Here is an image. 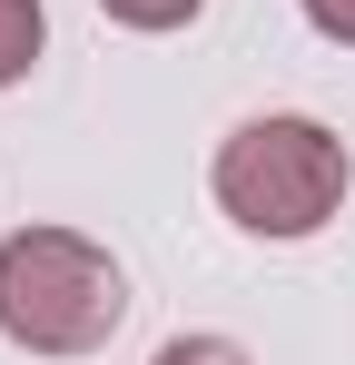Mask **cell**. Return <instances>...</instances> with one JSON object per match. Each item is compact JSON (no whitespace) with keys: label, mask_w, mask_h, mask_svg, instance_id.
<instances>
[{"label":"cell","mask_w":355,"mask_h":365,"mask_svg":"<svg viewBox=\"0 0 355 365\" xmlns=\"http://www.w3.org/2000/svg\"><path fill=\"white\" fill-rule=\"evenodd\" d=\"M128 316V277L79 227H20L0 247V336L30 356H89Z\"/></svg>","instance_id":"1"},{"label":"cell","mask_w":355,"mask_h":365,"mask_svg":"<svg viewBox=\"0 0 355 365\" xmlns=\"http://www.w3.org/2000/svg\"><path fill=\"white\" fill-rule=\"evenodd\" d=\"M306 20H316L326 40H346V50H355V0H306Z\"/></svg>","instance_id":"6"},{"label":"cell","mask_w":355,"mask_h":365,"mask_svg":"<svg viewBox=\"0 0 355 365\" xmlns=\"http://www.w3.org/2000/svg\"><path fill=\"white\" fill-rule=\"evenodd\" d=\"M118 30H178V20H197L207 0H99Z\"/></svg>","instance_id":"4"},{"label":"cell","mask_w":355,"mask_h":365,"mask_svg":"<svg viewBox=\"0 0 355 365\" xmlns=\"http://www.w3.org/2000/svg\"><path fill=\"white\" fill-rule=\"evenodd\" d=\"M158 365H247V356L227 336H178V346H158Z\"/></svg>","instance_id":"5"},{"label":"cell","mask_w":355,"mask_h":365,"mask_svg":"<svg viewBox=\"0 0 355 365\" xmlns=\"http://www.w3.org/2000/svg\"><path fill=\"white\" fill-rule=\"evenodd\" d=\"M40 40H50L40 0H0V89H10V79H30V60H40Z\"/></svg>","instance_id":"3"},{"label":"cell","mask_w":355,"mask_h":365,"mask_svg":"<svg viewBox=\"0 0 355 365\" xmlns=\"http://www.w3.org/2000/svg\"><path fill=\"white\" fill-rule=\"evenodd\" d=\"M217 207H227L247 237H316L336 207H346V138L326 119H247L217 148Z\"/></svg>","instance_id":"2"}]
</instances>
